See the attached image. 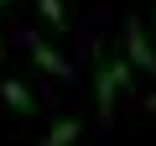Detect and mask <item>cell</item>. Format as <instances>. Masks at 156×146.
<instances>
[{
  "label": "cell",
  "instance_id": "obj_7",
  "mask_svg": "<svg viewBox=\"0 0 156 146\" xmlns=\"http://www.w3.org/2000/svg\"><path fill=\"white\" fill-rule=\"evenodd\" d=\"M146 110H156V94H146Z\"/></svg>",
  "mask_w": 156,
  "mask_h": 146
},
{
  "label": "cell",
  "instance_id": "obj_5",
  "mask_svg": "<svg viewBox=\"0 0 156 146\" xmlns=\"http://www.w3.org/2000/svg\"><path fill=\"white\" fill-rule=\"evenodd\" d=\"M78 130H83V120L62 115V120H57V125H52V130H47V136H42L37 146H73V141H78Z\"/></svg>",
  "mask_w": 156,
  "mask_h": 146
},
{
  "label": "cell",
  "instance_id": "obj_3",
  "mask_svg": "<svg viewBox=\"0 0 156 146\" xmlns=\"http://www.w3.org/2000/svg\"><path fill=\"white\" fill-rule=\"evenodd\" d=\"M26 52H31V63H37L42 73H52V78H62V84L73 78V68H68V63H62V57H57V52H52L42 37H31V42H26Z\"/></svg>",
  "mask_w": 156,
  "mask_h": 146
},
{
  "label": "cell",
  "instance_id": "obj_2",
  "mask_svg": "<svg viewBox=\"0 0 156 146\" xmlns=\"http://www.w3.org/2000/svg\"><path fill=\"white\" fill-rule=\"evenodd\" d=\"M125 52H130V63H135V68L156 73V47H151V37H146L140 16H130V21H125Z\"/></svg>",
  "mask_w": 156,
  "mask_h": 146
},
{
  "label": "cell",
  "instance_id": "obj_4",
  "mask_svg": "<svg viewBox=\"0 0 156 146\" xmlns=\"http://www.w3.org/2000/svg\"><path fill=\"white\" fill-rule=\"evenodd\" d=\"M0 94H5V104H11V110H21V115H37V94H31L21 78H5V84H0Z\"/></svg>",
  "mask_w": 156,
  "mask_h": 146
},
{
  "label": "cell",
  "instance_id": "obj_9",
  "mask_svg": "<svg viewBox=\"0 0 156 146\" xmlns=\"http://www.w3.org/2000/svg\"><path fill=\"white\" fill-rule=\"evenodd\" d=\"M0 52H5V42H0Z\"/></svg>",
  "mask_w": 156,
  "mask_h": 146
},
{
  "label": "cell",
  "instance_id": "obj_8",
  "mask_svg": "<svg viewBox=\"0 0 156 146\" xmlns=\"http://www.w3.org/2000/svg\"><path fill=\"white\" fill-rule=\"evenodd\" d=\"M0 5H11V0H0Z\"/></svg>",
  "mask_w": 156,
  "mask_h": 146
},
{
  "label": "cell",
  "instance_id": "obj_6",
  "mask_svg": "<svg viewBox=\"0 0 156 146\" xmlns=\"http://www.w3.org/2000/svg\"><path fill=\"white\" fill-rule=\"evenodd\" d=\"M37 11H42V16H47V21L57 26V31L68 26V11H62V0H37Z\"/></svg>",
  "mask_w": 156,
  "mask_h": 146
},
{
  "label": "cell",
  "instance_id": "obj_1",
  "mask_svg": "<svg viewBox=\"0 0 156 146\" xmlns=\"http://www.w3.org/2000/svg\"><path fill=\"white\" fill-rule=\"evenodd\" d=\"M130 84V63L125 57H99V73H94V99H99V120L109 125L115 120V94Z\"/></svg>",
  "mask_w": 156,
  "mask_h": 146
}]
</instances>
